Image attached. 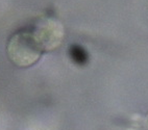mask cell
Returning <instances> with one entry per match:
<instances>
[{
    "label": "cell",
    "instance_id": "obj_4",
    "mask_svg": "<svg viewBox=\"0 0 148 130\" xmlns=\"http://www.w3.org/2000/svg\"><path fill=\"white\" fill-rule=\"evenodd\" d=\"M145 126H146V128H147V130H148V116H147V118H146V120H145Z\"/></svg>",
    "mask_w": 148,
    "mask_h": 130
},
{
    "label": "cell",
    "instance_id": "obj_3",
    "mask_svg": "<svg viewBox=\"0 0 148 130\" xmlns=\"http://www.w3.org/2000/svg\"><path fill=\"white\" fill-rule=\"evenodd\" d=\"M69 52H70L72 61L77 65H85L89 61V55H88L87 51L79 45H72L70 47Z\"/></svg>",
    "mask_w": 148,
    "mask_h": 130
},
{
    "label": "cell",
    "instance_id": "obj_2",
    "mask_svg": "<svg viewBox=\"0 0 148 130\" xmlns=\"http://www.w3.org/2000/svg\"><path fill=\"white\" fill-rule=\"evenodd\" d=\"M44 53L56 50L65 37L63 24L52 17H40L36 19L32 27H28Z\"/></svg>",
    "mask_w": 148,
    "mask_h": 130
},
{
    "label": "cell",
    "instance_id": "obj_1",
    "mask_svg": "<svg viewBox=\"0 0 148 130\" xmlns=\"http://www.w3.org/2000/svg\"><path fill=\"white\" fill-rule=\"evenodd\" d=\"M44 53L28 28L19 29L8 37L6 55L14 66L29 68L40 61Z\"/></svg>",
    "mask_w": 148,
    "mask_h": 130
}]
</instances>
